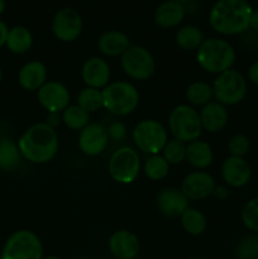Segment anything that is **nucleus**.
<instances>
[{
	"label": "nucleus",
	"instance_id": "9",
	"mask_svg": "<svg viewBox=\"0 0 258 259\" xmlns=\"http://www.w3.org/2000/svg\"><path fill=\"white\" fill-rule=\"evenodd\" d=\"M141 168L142 163L138 152L128 146L115 149L108 163V171L111 179L124 185L136 181Z\"/></svg>",
	"mask_w": 258,
	"mask_h": 259
},
{
	"label": "nucleus",
	"instance_id": "27",
	"mask_svg": "<svg viewBox=\"0 0 258 259\" xmlns=\"http://www.w3.org/2000/svg\"><path fill=\"white\" fill-rule=\"evenodd\" d=\"M180 223H181L182 229L187 234L194 235V237L202 234L207 227L206 217L195 207H187L184 214L180 217Z\"/></svg>",
	"mask_w": 258,
	"mask_h": 259
},
{
	"label": "nucleus",
	"instance_id": "19",
	"mask_svg": "<svg viewBox=\"0 0 258 259\" xmlns=\"http://www.w3.org/2000/svg\"><path fill=\"white\" fill-rule=\"evenodd\" d=\"M185 15H186L185 4L174 0H166L156 8L153 20L157 27L162 29H171L181 24L182 20L185 19Z\"/></svg>",
	"mask_w": 258,
	"mask_h": 259
},
{
	"label": "nucleus",
	"instance_id": "14",
	"mask_svg": "<svg viewBox=\"0 0 258 259\" xmlns=\"http://www.w3.org/2000/svg\"><path fill=\"white\" fill-rule=\"evenodd\" d=\"M215 189V180L209 172L196 169L185 176L181 184V191L192 201H201L211 196Z\"/></svg>",
	"mask_w": 258,
	"mask_h": 259
},
{
	"label": "nucleus",
	"instance_id": "38",
	"mask_svg": "<svg viewBox=\"0 0 258 259\" xmlns=\"http://www.w3.org/2000/svg\"><path fill=\"white\" fill-rule=\"evenodd\" d=\"M248 80L254 85H258V61L252 63L248 68Z\"/></svg>",
	"mask_w": 258,
	"mask_h": 259
},
{
	"label": "nucleus",
	"instance_id": "18",
	"mask_svg": "<svg viewBox=\"0 0 258 259\" xmlns=\"http://www.w3.org/2000/svg\"><path fill=\"white\" fill-rule=\"evenodd\" d=\"M222 177L227 186L239 189L249 182L252 168L244 158L229 156L222 164Z\"/></svg>",
	"mask_w": 258,
	"mask_h": 259
},
{
	"label": "nucleus",
	"instance_id": "45",
	"mask_svg": "<svg viewBox=\"0 0 258 259\" xmlns=\"http://www.w3.org/2000/svg\"><path fill=\"white\" fill-rule=\"evenodd\" d=\"M2 81H3V68L2 66H0V83H2Z\"/></svg>",
	"mask_w": 258,
	"mask_h": 259
},
{
	"label": "nucleus",
	"instance_id": "11",
	"mask_svg": "<svg viewBox=\"0 0 258 259\" xmlns=\"http://www.w3.org/2000/svg\"><path fill=\"white\" fill-rule=\"evenodd\" d=\"M51 30L56 39L61 40V42H75L82 34V17L75 8H61L53 15Z\"/></svg>",
	"mask_w": 258,
	"mask_h": 259
},
{
	"label": "nucleus",
	"instance_id": "3",
	"mask_svg": "<svg viewBox=\"0 0 258 259\" xmlns=\"http://www.w3.org/2000/svg\"><path fill=\"white\" fill-rule=\"evenodd\" d=\"M235 50L228 40L222 38L204 39L196 50V62L205 72L219 75L230 70L235 62Z\"/></svg>",
	"mask_w": 258,
	"mask_h": 259
},
{
	"label": "nucleus",
	"instance_id": "28",
	"mask_svg": "<svg viewBox=\"0 0 258 259\" xmlns=\"http://www.w3.org/2000/svg\"><path fill=\"white\" fill-rule=\"evenodd\" d=\"M186 96L187 103L191 106H204L212 101L214 99V93H212V88L210 83L204 82V81H194L190 83L186 89Z\"/></svg>",
	"mask_w": 258,
	"mask_h": 259
},
{
	"label": "nucleus",
	"instance_id": "46",
	"mask_svg": "<svg viewBox=\"0 0 258 259\" xmlns=\"http://www.w3.org/2000/svg\"><path fill=\"white\" fill-rule=\"evenodd\" d=\"M189 259H201V258H199V257H192V258H189Z\"/></svg>",
	"mask_w": 258,
	"mask_h": 259
},
{
	"label": "nucleus",
	"instance_id": "48",
	"mask_svg": "<svg viewBox=\"0 0 258 259\" xmlns=\"http://www.w3.org/2000/svg\"><path fill=\"white\" fill-rule=\"evenodd\" d=\"M245 2H249V0H245Z\"/></svg>",
	"mask_w": 258,
	"mask_h": 259
},
{
	"label": "nucleus",
	"instance_id": "30",
	"mask_svg": "<svg viewBox=\"0 0 258 259\" xmlns=\"http://www.w3.org/2000/svg\"><path fill=\"white\" fill-rule=\"evenodd\" d=\"M76 101H77V105L85 111H88L89 114L96 113L101 108H104L103 90L93 88L82 89L78 93Z\"/></svg>",
	"mask_w": 258,
	"mask_h": 259
},
{
	"label": "nucleus",
	"instance_id": "29",
	"mask_svg": "<svg viewBox=\"0 0 258 259\" xmlns=\"http://www.w3.org/2000/svg\"><path fill=\"white\" fill-rule=\"evenodd\" d=\"M62 123L71 131H82L90 123V114L75 104L68 105L61 114Z\"/></svg>",
	"mask_w": 258,
	"mask_h": 259
},
{
	"label": "nucleus",
	"instance_id": "8",
	"mask_svg": "<svg viewBox=\"0 0 258 259\" xmlns=\"http://www.w3.org/2000/svg\"><path fill=\"white\" fill-rule=\"evenodd\" d=\"M211 88L215 101L224 106H233L245 98L247 81L239 71L230 68L217 75Z\"/></svg>",
	"mask_w": 258,
	"mask_h": 259
},
{
	"label": "nucleus",
	"instance_id": "22",
	"mask_svg": "<svg viewBox=\"0 0 258 259\" xmlns=\"http://www.w3.org/2000/svg\"><path fill=\"white\" fill-rule=\"evenodd\" d=\"M131 47V39L118 29L105 30L98 38V50L105 57H119Z\"/></svg>",
	"mask_w": 258,
	"mask_h": 259
},
{
	"label": "nucleus",
	"instance_id": "36",
	"mask_svg": "<svg viewBox=\"0 0 258 259\" xmlns=\"http://www.w3.org/2000/svg\"><path fill=\"white\" fill-rule=\"evenodd\" d=\"M109 138L114 139V141H121L125 138L126 136V128L121 121H115V123L110 124L108 128Z\"/></svg>",
	"mask_w": 258,
	"mask_h": 259
},
{
	"label": "nucleus",
	"instance_id": "44",
	"mask_svg": "<svg viewBox=\"0 0 258 259\" xmlns=\"http://www.w3.org/2000/svg\"><path fill=\"white\" fill-rule=\"evenodd\" d=\"M174 2H177V3H181V4H185V3L190 2V0H174Z\"/></svg>",
	"mask_w": 258,
	"mask_h": 259
},
{
	"label": "nucleus",
	"instance_id": "25",
	"mask_svg": "<svg viewBox=\"0 0 258 259\" xmlns=\"http://www.w3.org/2000/svg\"><path fill=\"white\" fill-rule=\"evenodd\" d=\"M22 159L17 142L9 137H0V171H15L22 163Z\"/></svg>",
	"mask_w": 258,
	"mask_h": 259
},
{
	"label": "nucleus",
	"instance_id": "31",
	"mask_svg": "<svg viewBox=\"0 0 258 259\" xmlns=\"http://www.w3.org/2000/svg\"><path fill=\"white\" fill-rule=\"evenodd\" d=\"M143 172L152 181H159L168 175L169 164L162 154H153L144 161Z\"/></svg>",
	"mask_w": 258,
	"mask_h": 259
},
{
	"label": "nucleus",
	"instance_id": "21",
	"mask_svg": "<svg viewBox=\"0 0 258 259\" xmlns=\"http://www.w3.org/2000/svg\"><path fill=\"white\" fill-rule=\"evenodd\" d=\"M200 120H201L202 131L209 133H219L228 124L229 114L227 106L222 105L218 101L212 100L209 104L204 105L199 111Z\"/></svg>",
	"mask_w": 258,
	"mask_h": 259
},
{
	"label": "nucleus",
	"instance_id": "24",
	"mask_svg": "<svg viewBox=\"0 0 258 259\" xmlns=\"http://www.w3.org/2000/svg\"><path fill=\"white\" fill-rule=\"evenodd\" d=\"M33 34L24 25H14L9 28L5 47L14 55H24L32 48Z\"/></svg>",
	"mask_w": 258,
	"mask_h": 259
},
{
	"label": "nucleus",
	"instance_id": "23",
	"mask_svg": "<svg viewBox=\"0 0 258 259\" xmlns=\"http://www.w3.org/2000/svg\"><path fill=\"white\" fill-rule=\"evenodd\" d=\"M186 159L194 168L204 171L214 162V152L207 142L199 138L186 143Z\"/></svg>",
	"mask_w": 258,
	"mask_h": 259
},
{
	"label": "nucleus",
	"instance_id": "20",
	"mask_svg": "<svg viewBox=\"0 0 258 259\" xmlns=\"http://www.w3.org/2000/svg\"><path fill=\"white\" fill-rule=\"evenodd\" d=\"M18 82L27 91H38L47 82V67L42 61H29L20 67Z\"/></svg>",
	"mask_w": 258,
	"mask_h": 259
},
{
	"label": "nucleus",
	"instance_id": "43",
	"mask_svg": "<svg viewBox=\"0 0 258 259\" xmlns=\"http://www.w3.org/2000/svg\"><path fill=\"white\" fill-rule=\"evenodd\" d=\"M42 259H62V258L56 257V255H48V257H43Z\"/></svg>",
	"mask_w": 258,
	"mask_h": 259
},
{
	"label": "nucleus",
	"instance_id": "16",
	"mask_svg": "<svg viewBox=\"0 0 258 259\" xmlns=\"http://www.w3.org/2000/svg\"><path fill=\"white\" fill-rule=\"evenodd\" d=\"M190 200L185 196L181 189L164 187L156 197V206L158 211L166 218H180L189 206Z\"/></svg>",
	"mask_w": 258,
	"mask_h": 259
},
{
	"label": "nucleus",
	"instance_id": "12",
	"mask_svg": "<svg viewBox=\"0 0 258 259\" xmlns=\"http://www.w3.org/2000/svg\"><path fill=\"white\" fill-rule=\"evenodd\" d=\"M108 128L100 123H89L78 134V148L89 157H96L104 153L109 144Z\"/></svg>",
	"mask_w": 258,
	"mask_h": 259
},
{
	"label": "nucleus",
	"instance_id": "33",
	"mask_svg": "<svg viewBox=\"0 0 258 259\" xmlns=\"http://www.w3.org/2000/svg\"><path fill=\"white\" fill-rule=\"evenodd\" d=\"M242 222L245 228L258 232V197L249 200L242 210Z\"/></svg>",
	"mask_w": 258,
	"mask_h": 259
},
{
	"label": "nucleus",
	"instance_id": "2",
	"mask_svg": "<svg viewBox=\"0 0 258 259\" xmlns=\"http://www.w3.org/2000/svg\"><path fill=\"white\" fill-rule=\"evenodd\" d=\"M252 7L245 0H217L209 12V24L222 35H237L249 29Z\"/></svg>",
	"mask_w": 258,
	"mask_h": 259
},
{
	"label": "nucleus",
	"instance_id": "1",
	"mask_svg": "<svg viewBox=\"0 0 258 259\" xmlns=\"http://www.w3.org/2000/svg\"><path fill=\"white\" fill-rule=\"evenodd\" d=\"M17 143L23 158L34 164L52 161L57 156L60 148L57 132L46 121L29 126L19 137Z\"/></svg>",
	"mask_w": 258,
	"mask_h": 259
},
{
	"label": "nucleus",
	"instance_id": "37",
	"mask_svg": "<svg viewBox=\"0 0 258 259\" xmlns=\"http://www.w3.org/2000/svg\"><path fill=\"white\" fill-rule=\"evenodd\" d=\"M230 195V190L227 185H215V189L212 191V196L218 200H227Z\"/></svg>",
	"mask_w": 258,
	"mask_h": 259
},
{
	"label": "nucleus",
	"instance_id": "42",
	"mask_svg": "<svg viewBox=\"0 0 258 259\" xmlns=\"http://www.w3.org/2000/svg\"><path fill=\"white\" fill-rule=\"evenodd\" d=\"M5 7H7V3H5V0H0V15L4 13Z\"/></svg>",
	"mask_w": 258,
	"mask_h": 259
},
{
	"label": "nucleus",
	"instance_id": "17",
	"mask_svg": "<svg viewBox=\"0 0 258 259\" xmlns=\"http://www.w3.org/2000/svg\"><path fill=\"white\" fill-rule=\"evenodd\" d=\"M109 250L118 259H134L141 249L139 238L126 229L115 230L109 237Z\"/></svg>",
	"mask_w": 258,
	"mask_h": 259
},
{
	"label": "nucleus",
	"instance_id": "4",
	"mask_svg": "<svg viewBox=\"0 0 258 259\" xmlns=\"http://www.w3.org/2000/svg\"><path fill=\"white\" fill-rule=\"evenodd\" d=\"M104 109L116 116L133 113L139 104V91L128 81H114L103 89Z\"/></svg>",
	"mask_w": 258,
	"mask_h": 259
},
{
	"label": "nucleus",
	"instance_id": "13",
	"mask_svg": "<svg viewBox=\"0 0 258 259\" xmlns=\"http://www.w3.org/2000/svg\"><path fill=\"white\" fill-rule=\"evenodd\" d=\"M37 100L48 113H62L70 105L71 95L63 83L58 81H47L37 91Z\"/></svg>",
	"mask_w": 258,
	"mask_h": 259
},
{
	"label": "nucleus",
	"instance_id": "35",
	"mask_svg": "<svg viewBox=\"0 0 258 259\" xmlns=\"http://www.w3.org/2000/svg\"><path fill=\"white\" fill-rule=\"evenodd\" d=\"M249 139L244 134H235L228 142V152L232 157H243L249 151Z\"/></svg>",
	"mask_w": 258,
	"mask_h": 259
},
{
	"label": "nucleus",
	"instance_id": "34",
	"mask_svg": "<svg viewBox=\"0 0 258 259\" xmlns=\"http://www.w3.org/2000/svg\"><path fill=\"white\" fill-rule=\"evenodd\" d=\"M238 259H258V237L244 238L235 248Z\"/></svg>",
	"mask_w": 258,
	"mask_h": 259
},
{
	"label": "nucleus",
	"instance_id": "10",
	"mask_svg": "<svg viewBox=\"0 0 258 259\" xmlns=\"http://www.w3.org/2000/svg\"><path fill=\"white\" fill-rule=\"evenodd\" d=\"M121 70L132 80L144 81L152 77L156 71V61L146 47L131 45L120 57Z\"/></svg>",
	"mask_w": 258,
	"mask_h": 259
},
{
	"label": "nucleus",
	"instance_id": "7",
	"mask_svg": "<svg viewBox=\"0 0 258 259\" xmlns=\"http://www.w3.org/2000/svg\"><path fill=\"white\" fill-rule=\"evenodd\" d=\"M43 244L32 230L20 229L5 242L0 259H42Z\"/></svg>",
	"mask_w": 258,
	"mask_h": 259
},
{
	"label": "nucleus",
	"instance_id": "26",
	"mask_svg": "<svg viewBox=\"0 0 258 259\" xmlns=\"http://www.w3.org/2000/svg\"><path fill=\"white\" fill-rule=\"evenodd\" d=\"M204 39V33L201 29L191 24L179 28L175 35V42L184 51H196Z\"/></svg>",
	"mask_w": 258,
	"mask_h": 259
},
{
	"label": "nucleus",
	"instance_id": "6",
	"mask_svg": "<svg viewBox=\"0 0 258 259\" xmlns=\"http://www.w3.org/2000/svg\"><path fill=\"white\" fill-rule=\"evenodd\" d=\"M132 139L137 149L153 156L159 154L168 141V131L156 119H143L134 126Z\"/></svg>",
	"mask_w": 258,
	"mask_h": 259
},
{
	"label": "nucleus",
	"instance_id": "47",
	"mask_svg": "<svg viewBox=\"0 0 258 259\" xmlns=\"http://www.w3.org/2000/svg\"><path fill=\"white\" fill-rule=\"evenodd\" d=\"M80 259H90V258H80Z\"/></svg>",
	"mask_w": 258,
	"mask_h": 259
},
{
	"label": "nucleus",
	"instance_id": "15",
	"mask_svg": "<svg viewBox=\"0 0 258 259\" xmlns=\"http://www.w3.org/2000/svg\"><path fill=\"white\" fill-rule=\"evenodd\" d=\"M81 77L86 88H93L103 90L110 83L111 68L108 61L103 57L88 58L81 67Z\"/></svg>",
	"mask_w": 258,
	"mask_h": 259
},
{
	"label": "nucleus",
	"instance_id": "41",
	"mask_svg": "<svg viewBox=\"0 0 258 259\" xmlns=\"http://www.w3.org/2000/svg\"><path fill=\"white\" fill-rule=\"evenodd\" d=\"M249 28H252L253 30L258 33V9H253L252 15H250Z\"/></svg>",
	"mask_w": 258,
	"mask_h": 259
},
{
	"label": "nucleus",
	"instance_id": "40",
	"mask_svg": "<svg viewBox=\"0 0 258 259\" xmlns=\"http://www.w3.org/2000/svg\"><path fill=\"white\" fill-rule=\"evenodd\" d=\"M8 32H9V28L8 25L0 19V48H3L5 46V42H7Z\"/></svg>",
	"mask_w": 258,
	"mask_h": 259
},
{
	"label": "nucleus",
	"instance_id": "39",
	"mask_svg": "<svg viewBox=\"0 0 258 259\" xmlns=\"http://www.w3.org/2000/svg\"><path fill=\"white\" fill-rule=\"evenodd\" d=\"M61 121H62V119H61L60 113H48L47 121H46L48 125H51L52 128L56 129V126H57Z\"/></svg>",
	"mask_w": 258,
	"mask_h": 259
},
{
	"label": "nucleus",
	"instance_id": "32",
	"mask_svg": "<svg viewBox=\"0 0 258 259\" xmlns=\"http://www.w3.org/2000/svg\"><path fill=\"white\" fill-rule=\"evenodd\" d=\"M162 157L168 162V164H179L186 159V143L177 139H168L166 146L162 149Z\"/></svg>",
	"mask_w": 258,
	"mask_h": 259
},
{
	"label": "nucleus",
	"instance_id": "5",
	"mask_svg": "<svg viewBox=\"0 0 258 259\" xmlns=\"http://www.w3.org/2000/svg\"><path fill=\"white\" fill-rule=\"evenodd\" d=\"M168 131L172 138L184 143L199 139L202 133L199 111L187 104L175 106L168 116Z\"/></svg>",
	"mask_w": 258,
	"mask_h": 259
}]
</instances>
